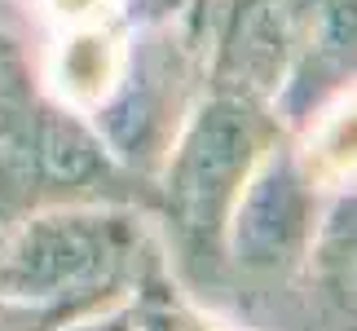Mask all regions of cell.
<instances>
[{
    "instance_id": "1",
    "label": "cell",
    "mask_w": 357,
    "mask_h": 331,
    "mask_svg": "<svg viewBox=\"0 0 357 331\" xmlns=\"http://www.w3.org/2000/svg\"><path fill=\"white\" fill-rule=\"evenodd\" d=\"M62 203L155 212L159 190L123 168L93 119L49 84L26 40L0 18V226Z\"/></svg>"
},
{
    "instance_id": "2",
    "label": "cell",
    "mask_w": 357,
    "mask_h": 331,
    "mask_svg": "<svg viewBox=\"0 0 357 331\" xmlns=\"http://www.w3.org/2000/svg\"><path fill=\"white\" fill-rule=\"evenodd\" d=\"M291 137L265 102L208 89L185 115L181 133L155 177L159 230L168 239L172 274L185 287L221 292L225 226L260 155Z\"/></svg>"
},
{
    "instance_id": "3",
    "label": "cell",
    "mask_w": 357,
    "mask_h": 331,
    "mask_svg": "<svg viewBox=\"0 0 357 331\" xmlns=\"http://www.w3.org/2000/svg\"><path fill=\"white\" fill-rule=\"evenodd\" d=\"M159 216L137 203H62L0 234V292L31 300H119L172 283Z\"/></svg>"
},
{
    "instance_id": "4",
    "label": "cell",
    "mask_w": 357,
    "mask_h": 331,
    "mask_svg": "<svg viewBox=\"0 0 357 331\" xmlns=\"http://www.w3.org/2000/svg\"><path fill=\"white\" fill-rule=\"evenodd\" d=\"M203 93H208V75H203V49L190 27V13H150V18H128L119 66L84 115L123 168L155 182L185 115Z\"/></svg>"
},
{
    "instance_id": "5",
    "label": "cell",
    "mask_w": 357,
    "mask_h": 331,
    "mask_svg": "<svg viewBox=\"0 0 357 331\" xmlns=\"http://www.w3.org/2000/svg\"><path fill=\"white\" fill-rule=\"evenodd\" d=\"M331 208V190L309 168L296 137L273 142L247 177L225 226V279L247 287H296Z\"/></svg>"
},
{
    "instance_id": "6",
    "label": "cell",
    "mask_w": 357,
    "mask_h": 331,
    "mask_svg": "<svg viewBox=\"0 0 357 331\" xmlns=\"http://www.w3.org/2000/svg\"><path fill=\"white\" fill-rule=\"evenodd\" d=\"M357 93V0H305L300 36L269 110L291 137Z\"/></svg>"
},
{
    "instance_id": "7",
    "label": "cell",
    "mask_w": 357,
    "mask_h": 331,
    "mask_svg": "<svg viewBox=\"0 0 357 331\" xmlns=\"http://www.w3.org/2000/svg\"><path fill=\"white\" fill-rule=\"evenodd\" d=\"M305 150L309 168L318 172V182L331 190L357 186V93L344 102H335L326 115L296 137Z\"/></svg>"
},
{
    "instance_id": "8",
    "label": "cell",
    "mask_w": 357,
    "mask_h": 331,
    "mask_svg": "<svg viewBox=\"0 0 357 331\" xmlns=\"http://www.w3.org/2000/svg\"><path fill=\"white\" fill-rule=\"evenodd\" d=\"M137 318L146 331H238L221 318H212L208 309L195 300V292H185L181 283H159L150 292H137Z\"/></svg>"
},
{
    "instance_id": "9",
    "label": "cell",
    "mask_w": 357,
    "mask_h": 331,
    "mask_svg": "<svg viewBox=\"0 0 357 331\" xmlns=\"http://www.w3.org/2000/svg\"><path fill=\"white\" fill-rule=\"evenodd\" d=\"M98 305H111V300H31L0 292V331H62L71 318Z\"/></svg>"
},
{
    "instance_id": "10",
    "label": "cell",
    "mask_w": 357,
    "mask_h": 331,
    "mask_svg": "<svg viewBox=\"0 0 357 331\" xmlns=\"http://www.w3.org/2000/svg\"><path fill=\"white\" fill-rule=\"evenodd\" d=\"M62 331H146L142 318H137V300L123 296V300H111V305H98L89 314L71 318Z\"/></svg>"
},
{
    "instance_id": "11",
    "label": "cell",
    "mask_w": 357,
    "mask_h": 331,
    "mask_svg": "<svg viewBox=\"0 0 357 331\" xmlns=\"http://www.w3.org/2000/svg\"><path fill=\"white\" fill-rule=\"evenodd\" d=\"M185 0H128V18H150V13H176Z\"/></svg>"
},
{
    "instance_id": "12",
    "label": "cell",
    "mask_w": 357,
    "mask_h": 331,
    "mask_svg": "<svg viewBox=\"0 0 357 331\" xmlns=\"http://www.w3.org/2000/svg\"><path fill=\"white\" fill-rule=\"evenodd\" d=\"M0 234H5V226H0Z\"/></svg>"
}]
</instances>
